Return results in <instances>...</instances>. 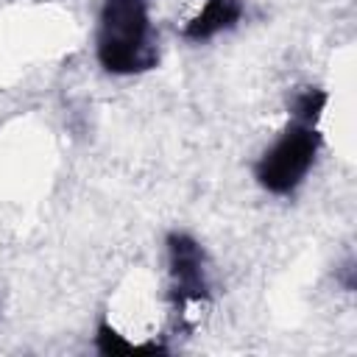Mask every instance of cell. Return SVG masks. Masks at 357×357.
<instances>
[{
	"label": "cell",
	"instance_id": "6da1fadb",
	"mask_svg": "<svg viewBox=\"0 0 357 357\" xmlns=\"http://www.w3.org/2000/svg\"><path fill=\"white\" fill-rule=\"evenodd\" d=\"M95 53L106 73L137 75L159 61L148 0H103Z\"/></svg>",
	"mask_w": 357,
	"mask_h": 357
},
{
	"label": "cell",
	"instance_id": "7a4b0ae2",
	"mask_svg": "<svg viewBox=\"0 0 357 357\" xmlns=\"http://www.w3.org/2000/svg\"><path fill=\"white\" fill-rule=\"evenodd\" d=\"M321 151V134L310 123L290 120L287 128L254 165V178L271 195H290L312 170Z\"/></svg>",
	"mask_w": 357,
	"mask_h": 357
},
{
	"label": "cell",
	"instance_id": "3957f363",
	"mask_svg": "<svg viewBox=\"0 0 357 357\" xmlns=\"http://www.w3.org/2000/svg\"><path fill=\"white\" fill-rule=\"evenodd\" d=\"M167 271H170V298L176 307H184L190 301H204L209 296L204 248L187 231L167 234Z\"/></svg>",
	"mask_w": 357,
	"mask_h": 357
},
{
	"label": "cell",
	"instance_id": "277c9868",
	"mask_svg": "<svg viewBox=\"0 0 357 357\" xmlns=\"http://www.w3.org/2000/svg\"><path fill=\"white\" fill-rule=\"evenodd\" d=\"M243 20V0H204L201 11L181 28L187 42H209Z\"/></svg>",
	"mask_w": 357,
	"mask_h": 357
},
{
	"label": "cell",
	"instance_id": "5b68a950",
	"mask_svg": "<svg viewBox=\"0 0 357 357\" xmlns=\"http://www.w3.org/2000/svg\"><path fill=\"white\" fill-rule=\"evenodd\" d=\"M95 349L106 357H123V354H156L165 351L159 343H134L126 335H120L109 321H100L95 329Z\"/></svg>",
	"mask_w": 357,
	"mask_h": 357
},
{
	"label": "cell",
	"instance_id": "8992f818",
	"mask_svg": "<svg viewBox=\"0 0 357 357\" xmlns=\"http://www.w3.org/2000/svg\"><path fill=\"white\" fill-rule=\"evenodd\" d=\"M326 100H329L326 89H321V86H304V89H298L290 98V117L298 120V123L315 126L321 120L324 109H326Z\"/></svg>",
	"mask_w": 357,
	"mask_h": 357
}]
</instances>
